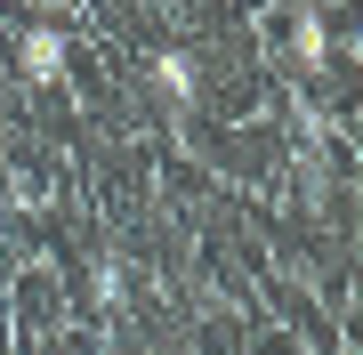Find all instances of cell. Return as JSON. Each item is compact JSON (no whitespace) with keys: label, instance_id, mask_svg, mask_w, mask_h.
I'll return each instance as SVG.
<instances>
[{"label":"cell","instance_id":"cell-1","mask_svg":"<svg viewBox=\"0 0 363 355\" xmlns=\"http://www.w3.org/2000/svg\"><path fill=\"white\" fill-rule=\"evenodd\" d=\"M16 65H25V81H40V89H57L65 81V33L40 16V25H25L16 33Z\"/></svg>","mask_w":363,"mask_h":355},{"label":"cell","instance_id":"cell-2","mask_svg":"<svg viewBox=\"0 0 363 355\" xmlns=\"http://www.w3.org/2000/svg\"><path fill=\"white\" fill-rule=\"evenodd\" d=\"M154 89H162L169 113H194V97H202V65H194V49H162V57H154Z\"/></svg>","mask_w":363,"mask_h":355},{"label":"cell","instance_id":"cell-3","mask_svg":"<svg viewBox=\"0 0 363 355\" xmlns=\"http://www.w3.org/2000/svg\"><path fill=\"white\" fill-rule=\"evenodd\" d=\"M291 57H298V65H307V73H323V65H331V40H323V16H298V25H291Z\"/></svg>","mask_w":363,"mask_h":355},{"label":"cell","instance_id":"cell-4","mask_svg":"<svg viewBox=\"0 0 363 355\" xmlns=\"http://www.w3.org/2000/svg\"><path fill=\"white\" fill-rule=\"evenodd\" d=\"M89 291H97V307H121V291H130V275H121V259L105 250V259L89 266Z\"/></svg>","mask_w":363,"mask_h":355},{"label":"cell","instance_id":"cell-5","mask_svg":"<svg viewBox=\"0 0 363 355\" xmlns=\"http://www.w3.org/2000/svg\"><path fill=\"white\" fill-rule=\"evenodd\" d=\"M33 9H40V16H81L89 0H33Z\"/></svg>","mask_w":363,"mask_h":355}]
</instances>
